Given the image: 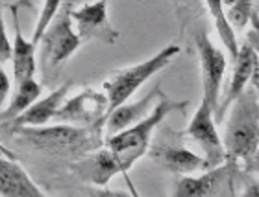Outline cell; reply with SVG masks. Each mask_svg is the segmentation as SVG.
<instances>
[{
  "label": "cell",
  "instance_id": "obj_11",
  "mask_svg": "<svg viewBox=\"0 0 259 197\" xmlns=\"http://www.w3.org/2000/svg\"><path fill=\"white\" fill-rule=\"evenodd\" d=\"M72 170L80 175V179H83L85 182H91L93 186L106 188L117 173L126 175L128 166L111 149L104 146L102 149L93 151V153L85 155L81 160H78Z\"/></svg>",
  "mask_w": 259,
  "mask_h": 197
},
{
  "label": "cell",
  "instance_id": "obj_24",
  "mask_svg": "<svg viewBox=\"0 0 259 197\" xmlns=\"http://www.w3.org/2000/svg\"><path fill=\"white\" fill-rule=\"evenodd\" d=\"M0 30H2V50H0V61L6 63V61L13 59V44H11L10 39H8V33H6V26H4L2 17H0Z\"/></svg>",
  "mask_w": 259,
  "mask_h": 197
},
{
  "label": "cell",
  "instance_id": "obj_9",
  "mask_svg": "<svg viewBox=\"0 0 259 197\" xmlns=\"http://www.w3.org/2000/svg\"><path fill=\"white\" fill-rule=\"evenodd\" d=\"M250 81H252L254 87L259 83V57L255 55L252 46L248 43H244L241 46L237 61L233 63L232 78H230V85L226 89V94L222 96L221 103H219V109L215 112L217 123H222L226 112L232 109V105L239 100V96L246 91Z\"/></svg>",
  "mask_w": 259,
  "mask_h": 197
},
{
  "label": "cell",
  "instance_id": "obj_5",
  "mask_svg": "<svg viewBox=\"0 0 259 197\" xmlns=\"http://www.w3.org/2000/svg\"><path fill=\"white\" fill-rule=\"evenodd\" d=\"M76 6L72 2H63L60 13L50 24L47 33L39 43V53L43 59V67L54 70L67 61L81 46V39L76 32L72 11Z\"/></svg>",
  "mask_w": 259,
  "mask_h": 197
},
{
  "label": "cell",
  "instance_id": "obj_3",
  "mask_svg": "<svg viewBox=\"0 0 259 197\" xmlns=\"http://www.w3.org/2000/svg\"><path fill=\"white\" fill-rule=\"evenodd\" d=\"M189 105V101H176L161 94L159 101H157L156 109L152 111L148 118H145L143 122H139L134 127L126 129L122 133L113 135L106 139V148L111 149L117 157H119L128 170L148 151L150 148V139L152 133L156 131V127L170 114V112H185Z\"/></svg>",
  "mask_w": 259,
  "mask_h": 197
},
{
  "label": "cell",
  "instance_id": "obj_26",
  "mask_svg": "<svg viewBox=\"0 0 259 197\" xmlns=\"http://www.w3.org/2000/svg\"><path fill=\"white\" fill-rule=\"evenodd\" d=\"M241 197H259V181L250 182L248 186L244 188V192Z\"/></svg>",
  "mask_w": 259,
  "mask_h": 197
},
{
  "label": "cell",
  "instance_id": "obj_16",
  "mask_svg": "<svg viewBox=\"0 0 259 197\" xmlns=\"http://www.w3.org/2000/svg\"><path fill=\"white\" fill-rule=\"evenodd\" d=\"M0 192L2 197H47L21 166L8 159L0 160Z\"/></svg>",
  "mask_w": 259,
  "mask_h": 197
},
{
  "label": "cell",
  "instance_id": "obj_20",
  "mask_svg": "<svg viewBox=\"0 0 259 197\" xmlns=\"http://www.w3.org/2000/svg\"><path fill=\"white\" fill-rule=\"evenodd\" d=\"M61 4H63V2H47V4L43 6V10H41V13H39L37 24H35V30H33V35H32V43L35 44V46H39L43 35L47 33L50 24L54 22L56 15L60 13Z\"/></svg>",
  "mask_w": 259,
  "mask_h": 197
},
{
  "label": "cell",
  "instance_id": "obj_8",
  "mask_svg": "<svg viewBox=\"0 0 259 197\" xmlns=\"http://www.w3.org/2000/svg\"><path fill=\"white\" fill-rule=\"evenodd\" d=\"M193 39L198 52L200 70H202V100L209 101L217 112L221 103V85L228 67L226 53L211 43L204 30H198Z\"/></svg>",
  "mask_w": 259,
  "mask_h": 197
},
{
  "label": "cell",
  "instance_id": "obj_10",
  "mask_svg": "<svg viewBox=\"0 0 259 197\" xmlns=\"http://www.w3.org/2000/svg\"><path fill=\"white\" fill-rule=\"evenodd\" d=\"M76 32L81 43L100 41L104 44H115L120 33L111 26L108 17V2H93V4L76 6L72 11Z\"/></svg>",
  "mask_w": 259,
  "mask_h": 197
},
{
  "label": "cell",
  "instance_id": "obj_18",
  "mask_svg": "<svg viewBox=\"0 0 259 197\" xmlns=\"http://www.w3.org/2000/svg\"><path fill=\"white\" fill-rule=\"evenodd\" d=\"M39 96H41V85L35 80H26L22 81V83H17L15 96L11 98L10 103L0 112L2 123L6 125V123L15 122L17 118L22 116L30 107L37 103Z\"/></svg>",
  "mask_w": 259,
  "mask_h": 197
},
{
  "label": "cell",
  "instance_id": "obj_19",
  "mask_svg": "<svg viewBox=\"0 0 259 197\" xmlns=\"http://www.w3.org/2000/svg\"><path fill=\"white\" fill-rule=\"evenodd\" d=\"M207 10H209L211 17H213V24H215L217 32H219V37H221L228 55H230V59H233V63H235L239 57V52H241V46L237 44V32L233 30V26L230 24V21H228L226 11H224V4H221V2H209V4H207Z\"/></svg>",
  "mask_w": 259,
  "mask_h": 197
},
{
  "label": "cell",
  "instance_id": "obj_21",
  "mask_svg": "<svg viewBox=\"0 0 259 197\" xmlns=\"http://www.w3.org/2000/svg\"><path fill=\"white\" fill-rule=\"evenodd\" d=\"M254 11H255V6L252 2H237V4L228 6L226 17L228 21H230V24L233 26V30L239 32V30H243V28H246L250 24Z\"/></svg>",
  "mask_w": 259,
  "mask_h": 197
},
{
  "label": "cell",
  "instance_id": "obj_23",
  "mask_svg": "<svg viewBox=\"0 0 259 197\" xmlns=\"http://www.w3.org/2000/svg\"><path fill=\"white\" fill-rule=\"evenodd\" d=\"M250 24H252V28H250L248 33H246V43L252 46V50H254L255 55L259 57V15H257V11H254Z\"/></svg>",
  "mask_w": 259,
  "mask_h": 197
},
{
  "label": "cell",
  "instance_id": "obj_22",
  "mask_svg": "<svg viewBox=\"0 0 259 197\" xmlns=\"http://www.w3.org/2000/svg\"><path fill=\"white\" fill-rule=\"evenodd\" d=\"M126 179V184H128V190L130 192H122V190H109V188H97V186H91L87 190V195L89 197H139L137 190H135L134 182L130 181L128 173L124 175Z\"/></svg>",
  "mask_w": 259,
  "mask_h": 197
},
{
  "label": "cell",
  "instance_id": "obj_17",
  "mask_svg": "<svg viewBox=\"0 0 259 197\" xmlns=\"http://www.w3.org/2000/svg\"><path fill=\"white\" fill-rule=\"evenodd\" d=\"M13 30H15V39H13V78L17 83H22L26 80H33L35 74V44L32 39L28 41L22 35L21 24H19V13L13 11Z\"/></svg>",
  "mask_w": 259,
  "mask_h": 197
},
{
  "label": "cell",
  "instance_id": "obj_7",
  "mask_svg": "<svg viewBox=\"0 0 259 197\" xmlns=\"http://www.w3.org/2000/svg\"><path fill=\"white\" fill-rule=\"evenodd\" d=\"M185 137L196 142L200 149L204 151V171L215 170V168L224 164V160H228L226 149L222 144V137L217 131L215 109L211 107L209 101H200L198 109L194 111L189 125L185 129Z\"/></svg>",
  "mask_w": 259,
  "mask_h": 197
},
{
  "label": "cell",
  "instance_id": "obj_25",
  "mask_svg": "<svg viewBox=\"0 0 259 197\" xmlns=\"http://www.w3.org/2000/svg\"><path fill=\"white\" fill-rule=\"evenodd\" d=\"M0 80H2V87H0V101H2V105H8V94H10V87H11V81L8 78V72L6 70H0Z\"/></svg>",
  "mask_w": 259,
  "mask_h": 197
},
{
  "label": "cell",
  "instance_id": "obj_6",
  "mask_svg": "<svg viewBox=\"0 0 259 197\" xmlns=\"http://www.w3.org/2000/svg\"><path fill=\"white\" fill-rule=\"evenodd\" d=\"M109 100L104 91L97 89H83L74 98L63 103L58 112L60 123H69L76 127H91L104 133L108 122Z\"/></svg>",
  "mask_w": 259,
  "mask_h": 197
},
{
  "label": "cell",
  "instance_id": "obj_1",
  "mask_svg": "<svg viewBox=\"0 0 259 197\" xmlns=\"http://www.w3.org/2000/svg\"><path fill=\"white\" fill-rule=\"evenodd\" d=\"M257 89H246L230 109L222 144L228 162L243 160L248 166L259 149V100Z\"/></svg>",
  "mask_w": 259,
  "mask_h": 197
},
{
  "label": "cell",
  "instance_id": "obj_28",
  "mask_svg": "<svg viewBox=\"0 0 259 197\" xmlns=\"http://www.w3.org/2000/svg\"><path fill=\"white\" fill-rule=\"evenodd\" d=\"M255 11H257V15H259V4H255Z\"/></svg>",
  "mask_w": 259,
  "mask_h": 197
},
{
  "label": "cell",
  "instance_id": "obj_13",
  "mask_svg": "<svg viewBox=\"0 0 259 197\" xmlns=\"http://www.w3.org/2000/svg\"><path fill=\"white\" fill-rule=\"evenodd\" d=\"M232 168L233 162H226L215 170L204 171L198 177H180L174 181L170 197H213Z\"/></svg>",
  "mask_w": 259,
  "mask_h": 197
},
{
  "label": "cell",
  "instance_id": "obj_4",
  "mask_svg": "<svg viewBox=\"0 0 259 197\" xmlns=\"http://www.w3.org/2000/svg\"><path fill=\"white\" fill-rule=\"evenodd\" d=\"M182 52L178 44H168L163 50L152 55V57L145 59L137 64L126 67V69L115 70L111 72L108 80L104 81V92L109 100V111L108 116L115 109L122 107L124 103H128V100L134 96L135 92L139 91V87L148 81L154 74H157L159 70H163L167 64H170L174 61V57Z\"/></svg>",
  "mask_w": 259,
  "mask_h": 197
},
{
  "label": "cell",
  "instance_id": "obj_27",
  "mask_svg": "<svg viewBox=\"0 0 259 197\" xmlns=\"http://www.w3.org/2000/svg\"><path fill=\"white\" fill-rule=\"evenodd\" d=\"M248 170H254V171H259V149H257V153H255V157L252 159V162H250L248 166H246Z\"/></svg>",
  "mask_w": 259,
  "mask_h": 197
},
{
  "label": "cell",
  "instance_id": "obj_12",
  "mask_svg": "<svg viewBox=\"0 0 259 197\" xmlns=\"http://www.w3.org/2000/svg\"><path fill=\"white\" fill-rule=\"evenodd\" d=\"M161 94H163L161 89H159V87H154V89H152L148 94H145L139 101L124 103L122 107L115 109L108 116V122H106V131L109 133V137L122 133V131L134 127V125H137L139 122H143L145 118L150 116L152 111H154L157 105L156 98H159Z\"/></svg>",
  "mask_w": 259,
  "mask_h": 197
},
{
  "label": "cell",
  "instance_id": "obj_15",
  "mask_svg": "<svg viewBox=\"0 0 259 197\" xmlns=\"http://www.w3.org/2000/svg\"><path fill=\"white\" fill-rule=\"evenodd\" d=\"M150 157L165 170L172 171L176 175H189L194 171L204 170L205 160L198 153L187 148H176L168 144H157L150 151Z\"/></svg>",
  "mask_w": 259,
  "mask_h": 197
},
{
  "label": "cell",
  "instance_id": "obj_14",
  "mask_svg": "<svg viewBox=\"0 0 259 197\" xmlns=\"http://www.w3.org/2000/svg\"><path fill=\"white\" fill-rule=\"evenodd\" d=\"M70 87H72V83H70V81H67V83H63V85L58 87V89H54L50 94H47L45 98H41L35 105L30 107V109H28L22 116L17 118L15 122H11L10 125L13 129H19V127H45L49 120H52V118L58 116V112H60V109L63 107L65 96L69 94ZM6 125H8V123H6Z\"/></svg>",
  "mask_w": 259,
  "mask_h": 197
},
{
  "label": "cell",
  "instance_id": "obj_2",
  "mask_svg": "<svg viewBox=\"0 0 259 197\" xmlns=\"http://www.w3.org/2000/svg\"><path fill=\"white\" fill-rule=\"evenodd\" d=\"M15 131L21 140L50 155H87L106 146L100 131L69 123L50 127H19Z\"/></svg>",
  "mask_w": 259,
  "mask_h": 197
}]
</instances>
